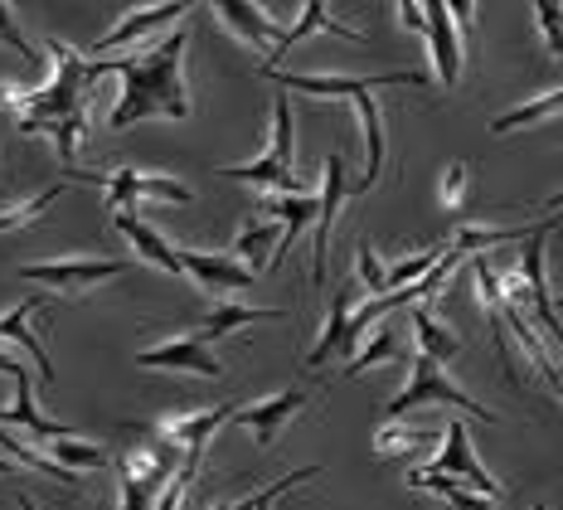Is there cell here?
Returning <instances> with one entry per match:
<instances>
[{
  "mask_svg": "<svg viewBox=\"0 0 563 510\" xmlns=\"http://www.w3.org/2000/svg\"><path fill=\"white\" fill-rule=\"evenodd\" d=\"M185 50H190V30L175 25L166 40H151L141 54H117L108 64H88L92 78L122 74V98L108 117L112 132L146 122V117H170L185 122L190 117V88H185Z\"/></svg>",
  "mask_w": 563,
  "mask_h": 510,
  "instance_id": "obj_1",
  "label": "cell"
},
{
  "mask_svg": "<svg viewBox=\"0 0 563 510\" xmlns=\"http://www.w3.org/2000/svg\"><path fill=\"white\" fill-rule=\"evenodd\" d=\"M49 54H54V78L34 93H20L10 108H20V132H44L58 117H78L88 112L84 108V83H92L88 74V58L68 44L49 40Z\"/></svg>",
  "mask_w": 563,
  "mask_h": 510,
  "instance_id": "obj_2",
  "label": "cell"
},
{
  "mask_svg": "<svg viewBox=\"0 0 563 510\" xmlns=\"http://www.w3.org/2000/svg\"><path fill=\"white\" fill-rule=\"evenodd\" d=\"M422 403H442V409H456V413H466V419L500 423V413H490L481 399H472L466 389H456V384H452V375H448V365L432 360V355H413V365H408V384H404V394H394L384 413H389V419H404V413L422 409Z\"/></svg>",
  "mask_w": 563,
  "mask_h": 510,
  "instance_id": "obj_3",
  "label": "cell"
},
{
  "mask_svg": "<svg viewBox=\"0 0 563 510\" xmlns=\"http://www.w3.org/2000/svg\"><path fill=\"white\" fill-rule=\"evenodd\" d=\"M267 83L287 93H307V98H360V93L374 88H428L432 74H418V68H404V74H369V78H350V74H287V68L263 64L257 68Z\"/></svg>",
  "mask_w": 563,
  "mask_h": 510,
  "instance_id": "obj_4",
  "label": "cell"
},
{
  "mask_svg": "<svg viewBox=\"0 0 563 510\" xmlns=\"http://www.w3.org/2000/svg\"><path fill=\"white\" fill-rule=\"evenodd\" d=\"M68 181H88L108 195V209H136V199H166V205H190V185H180L175 175H146V171H117V175H98V171H74Z\"/></svg>",
  "mask_w": 563,
  "mask_h": 510,
  "instance_id": "obj_5",
  "label": "cell"
},
{
  "mask_svg": "<svg viewBox=\"0 0 563 510\" xmlns=\"http://www.w3.org/2000/svg\"><path fill=\"white\" fill-rule=\"evenodd\" d=\"M126 268H132V258H54V263H25L20 278L54 287V292H68V296H88L98 282L122 278Z\"/></svg>",
  "mask_w": 563,
  "mask_h": 510,
  "instance_id": "obj_6",
  "label": "cell"
},
{
  "mask_svg": "<svg viewBox=\"0 0 563 510\" xmlns=\"http://www.w3.org/2000/svg\"><path fill=\"white\" fill-rule=\"evenodd\" d=\"M355 195V185L345 181V156L340 151H331L325 156V181H321V215H316V243H311V282L321 287L325 282V272H331V224H335V215H340V205Z\"/></svg>",
  "mask_w": 563,
  "mask_h": 510,
  "instance_id": "obj_7",
  "label": "cell"
},
{
  "mask_svg": "<svg viewBox=\"0 0 563 510\" xmlns=\"http://www.w3.org/2000/svg\"><path fill=\"white\" fill-rule=\"evenodd\" d=\"M190 6L195 0H156V6H141V10H126L117 25L102 34L92 50L98 54H112V50H126V44H136V40H156V30H166V25H180L185 15H190Z\"/></svg>",
  "mask_w": 563,
  "mask_h": 510,
  "instance_id": "obj_8",
  "label": "cell"
},
{
  "mask_svg": "<svg viewBox=\"0 0 563 510\" xmlns=\"http://www.w3.org/2000/svg\"><path fill=\"white\" fill-rule=\"evenodd\" d=\"M307 403H311V389L291 384V389H282V394H273V399H257V403H249V409H239V413H233V423L257 437V453H267V447L277 443V433L287 428V423L297 419Z\"/></svg>",
  "mask_w": 563,
  "mask_h": 510,
  "instance_id": "obj_9",
  "label": "cell"
},
{
  "mask_svg": "<svg viewBox=\"0 0 563 510\" xmlns=\"http://www.w3.org/2000/svg\"><path fill=\"white\" fill-rule=\"evenodd\" d=\"M136 365L141 370H170V375H195V379H219L224 365L209 355V340L199 336H175L166 346H151V350H136Z\"/></svg>",
  "mask_w": 563,
  "mask_h": 510,
  "instance_id": "obj_10",
  "label": "cell"
},
{
  "mask_svg": "<svg viewBox=\"0 0 563 510\" xmlns=\"http://www.w3.org/2000/svg\"><path fill=\"white\" fill-rule=\"evenodd\" d=\"M422 15H428V54H432V68H438V83L442 88H456L462 78V30L452 20V6L448 0H422Z\"/></svg>",
  "mask_w": 563,
  "mask_h": 510,
  "instance_id": "obj_11",
  "label": "cell"
},
{
  "mask_svg": "<svg viewBox=\"0 0 563 510\" xmlns=\"http://www.w3.org/2000/svg\"><path fill=\"white\" fill-rule=\"evenodd\" d=\"M233 403H219V409H195V413H166V419L151 423V433L175 443L180 453H205L209 437H214L224 423H233Z\"/></svg>",
  "mask_w": 563,
  "mask_h": 510,
  "instance_id": "obj_12",
  "label": "cell"
},
{
  "mask_svg": "<svg viewBox=\"0 0 563 510\" xmlns=\"http://www.w3.org/2000/svg\"><path fill=\"white\" fill-rule=\"evenodd\" d=\"M180 263H185V278L199 282L209 296L219 292H249L257 282V272L249 263H239L233 253H195V248H180Z\"/></svg>",
  "mask_w": 563,
  "mask_h": 510,
  "instance_id": "obj_13",
  "label": "cell"
},
{
  "mask_svg": "<svg viewBox=\"0 0 563 510\" xmlns=\"http://www.w3.org/2000/svg\"><path fill=\"white\" fill-rule=\"evenodd\" d=\"M112 229L126 234V243L136 248V258H146V263H156L161 272H170V278H185V263H180V248H175L166 234L156 229V224L136 219V209H112Z\"/></svg>",
  "mask_w": 563,
  "mask_h": 510,
  "instance_id": "obj_14",
  "label": "cell"
},
{
  "mask_svg": "<svg viewBox=\"0 0 563 510\" xmlns=\"http://www.w3.org/2000/svg\"><path fill=\"white\" fill-rule=\"evenodd\" d=\"M432 467H442V471H452V477H462L466 486H476L481 496H490V501H500V496H506V491H500V481L476 462L472 437H466V423H448V433H442V453H438V462H432Z\"/></svg>",
  "mask_w": 563,
  "mask_h": 510,
  "instance_id": "obj_15",
  "label": "cell"
},
{
  "mask_svg": "<svg viewBox=\"0 0 563 510\" xmlns=\"http://www.w3.org/2000/svg\"><path fill=\"white\" fill-rule=\"evenodd\" d=\"M209 6L219 10V20H224V25L239 34L243 44H253V50H263L267 58H273V50L282 44V30L273 15H267L263 6H257V0H209Z\"/></svg>",
  "mask_w": 563,
  "mask_h": 510,
  "instance_id": "obj_16",
  "label": "cell"
},
{
  "mask_svg": "<svg viewBox=\"0 0 563 510\" xmlns=\"http://www.w3.org/2000/svg\"><path fill=\"white\" fill-rule=\"evenodd\" d=\"M350 316H355V287L345 282V287H335V296H331V312H325L321 340H316L311 355H307V370H321L335 350L350 355Z\"/></svg>",
  "mask_w": 563,
  "mask_h": 510,
  "instance_id": "obj_17",
  "label": "cell"
},
{
  "mask_svg": "<svg viewBox=\"0 0 563 510\" xmlns=\"http://www.w3.org/2000/svg\"><path fill=\"white\" fill-rule=\"evenodd\" d=\"M263 209L282 219V243H277V258H273V268H277L282 258L297 248L301 234H307L311 224H316V215H321V195H273Z\"/></svg>",
  "mask_w": 563,
  "mask_h": 510,
  "instance_id": "obj_18",
  "label": "cell"
},
{
  "mask_svg": "<svg viewBox=\"0 0 563 510\" xmlns=\"http://www.w3.org/2000/svg\"><path fill=\"white\" fill-rule=\"evenodd\" d=\"M355 112H360V132H365V181H355V195H369L384 175V156H389L384 141L389 137H384V112H379V102H374V93H360Z\"/></svg>",
  "mask_w": 563,
  "mask_h": 510,
  "instance_id": "obj_19",
  "label": "cell"
},
{
  "mask_svg": "<svg viewBox=\"0 0 563 510\" xmlns=\"http://www.w3.org/2000/svg\"><path fill=\"white\" fill-rule=\"evenodd\" d=\"M311 34H335V40H365V30H355V25H340V20L331 15V10H325V0H307V6H301V20L297 25H291L287 34H282V44L273 50V58H267V64H282V54L291 50V44H301V40H311Z\"/></svg>",
  "mask_w": 563,
  "mask_h": 510,
  "instance_id": "obj_20",
  "label": "cell"
},
{
  "mask_svg": "<svg viewBox=\"0 0 563 510\" xmlns=\"http://www.w3.org/2000/svg\"><path fill=\"white\" fill-rule=\"evenodd\" d=\"M44 302H49V296H25V302H20L15 312H5V316H0V340H10V346H20V350H25L30 360L40 365V379H44V384H49V379H54V360H49V350L40 346V336H34V330H30V316L40 312Z\"/></svg>",
  "mask_w": 563,
  "mask_h": 510,
  "instance_id": "obj_21",
  "label": "cell"
},
{
  "mask_svg": "<svg viewBox=\"0 0 563 510\" xmlns=\"http://www.w3.org/2000/svg\"><path fill=\"white\" fill-rule=\"evenodd\" d=\"M408 326H413V340H418V355H432V360H442V365H452L456 355L466 350V340L456 336L452 326H442L438 316L428 312V306H408Z\"/></svg>",
  "mask_w": 563,
  "mask_h": 510,
  "instance_id": "obj_22",
  "label": "cell"
},
{
  "mask_svg": "<svg viewBox=\"0 0 563 510\" xmlns=\"http://www.w3.org/2000/svg\"><path fill=\"white\" fill-rule=\"evenodd\" d=\"M0 423H20V428L34 433V437H44V443H54V437H74V428H68V423H54V419H44V413L34 409L30 370L15 375V403H10V409H0Z\"/></svg>",
  "mask_w": 563,
  "mask_h": 510,
  "instance_id": "obj_23",
  "label": "cell"
},
{
  "mask_svg": "<svg viewBox=\"0 0 563 510\" xmlns=\"http://www.w3.org/2000/svg\"><path fill=\"white\" fill-rule=\"evenodd\" d=\"M277 243H282V219L277 215L253 219L249 229L233 239V258H239V263H249L257 278H263V272L273 268V258H277Z\"/></svg>",
  "mask_w": 563,
  "mask_h": 510,
  "instance_id": "obj_24",
  "label": "cell"
},
{
  "mask_svg": "<svg viewBox=\"0 0 563 510\" xmlns=\"http://www.w3.org/2000/svg\"><path fill=\"white\" fill-rule=\"evenodd\" d=\"M257 322H282L277 306H243V302H214L199 322V336L205 340H219L229 330H243V326H257Z\"/></svg>",
  "mask_w": 563,
  "mask_h": 510,
  "instance_id": "obj_25",
  "label": "cell"
},
{
  "mask_svg": "<svg viewBox=\"0 0 563 510\" xmlns=\"http://www.w3.org/2000/svg\"><path fill=\"white\" fill-rule=\"evenodd\" d=\"M432 447H438V433H432V428H408L404 419H389L379 433H374V453H379V457L432 453Z\"/></svg>",
  "mask_w": 563,
  "mask_h": 510,
  "instance_id": "obj_26",
  "label": "cell"
},
{
  "mask_svg": "<svg viewBox=\"0 0 563 510\" xmlns=\"http://www.w3.org/2000/svg\"><path fill=\"white\" fill-rule=\"evenodd\" d=\"M539 224H544V219H539ZM539 224H515V229H476V224H466V229H456L452 248H456V253H490V248H500V243H525Z\"/></svg>",
  "mask_w": 563,
  "mask_h": 510,
  "instance_id": "obj_27",
  "label": "cell"
},
{
  "mask_svg": "<svg viewBox=\"0 0 563 510\" xmlns=\"http://www.w3.org/2000/svg\"><path fill=\"white\" fill-rule=\"evenodd\" d=\"M398 350H404V336H398L389 322H379L369 330V346L355 350L345 360V375H365V370H374V365H384V360H398Z\"/></svg>",
  "mask_w": 563,
  "mask_h": 510,
  "instance_id": "obj_28",
  "label": "cell"
},
{
  "mask_svg": "<svg viewBox=\"0 0 563 510\" xmlns=\"http://www.w3.org/2000/svg\"><path fill=\"white\" fill-rule=\"evenodd\" d=\"M559 112H563V88L544 93V98H534V102H525V108L500 112L496 122H490V132L506 137V132H520V127H534V122H544V117H559Z\"/></svg>",
  "mask_w": 563,
  "mask_h": 510,
  "instance_id": "obj_29",
  "label": "cell"
},
{
  "mask_svg": "<svg viewBox=\"0 0 563 510\" xmlns=\"http://www.w3.org/2000/svg\"><path fill=\"white\" fill-rule=\"evenodd\" d=\"M44 453H49L58 467H68V471H98V467H108V447L84 443V437H54Z\"/></svg>",
  "mask_w": 563,
  "mask_h": 510,
  "instance_id": "obj_30",
  "label": "cell"
},
{
  "mask_svg": "<svg viewBox=\"0 0 563 510\" xmlns=\"http://www.w3.org/2000/svg\"><path fill=\"white\" fill-rule=\"evenodd\" d=\"M64 189H68V181H54L49 189H40V195H30V199H20V205L0 209V234H10V229H25V224L44 219V209H49L54 199L64 195Z\"/></svg>",
  "mask_w": 563,
  "mask_h": 510,
  "instance_id": "obj_31",
  "label": "cell"
},
{
  "mask_svg": "<svg viewBox=\"0 0 563 510\" xmlns=\"http://www.w3.org/2000/svg\"><path fill=\"white\" fill-rule=\"evenodd\" d=\"M117 491H122V510H156V501H161V486L126 471L122 462H117Z\"/></svg>",
  "mask_w": 563,
  "mask_h": 510,
  "instance_id": "obj_32",
  "label": "cell"
},
{
  "mask_svg": "<svg viewBox=\"0 0 563 510\" xmlns=\"http://www.w3.org/2000/svg\"><path fill=\"white\" fill-rule=\"evenodd\" d=\"M355 272H360V287H365L369 296H379V292H389V268L374 258V243L369 239H360L355 243Z\"/></svg>",
  "mask_w": 563,
  "mask_h": 510,
  "instance_id": "obj_33",
  "label": "cell"
},
{
  "mask_svg": "<svg viewBox=\"0 0 563 510\" xmlns=\"http://www.w3.org/2000/svg\"><path fill=\"white\" fill-rule=\"evenodd\" d=\"M0 44H5V50H15L25 64H44V54L34 50V44L25 40V30L15 25V10H10V0H0Z\"/></svg>",
  "mask_w": 563,
  "mask_h": 510,
  "instance_id": "obj_34",
  "label": "cell"
},
{
  "mask_svg": "<svg viewBox=\"0 0 563 510\" xmlns=\"http://www.w3.org/2000/svg\"><path fill=\"white\" fill-rule=\"evenodd\" d=\"M316 477V467H297V471H287L282 481H273V486H263V491H253V496H243V501H229V506H219V510H257L267 501V496H287L291 486H301V481H311Z\"/></svg>",
  "mask_w": 563,
  "mask_h": 510,
  "instance_id": "obj_35",
  "label": "cell"
},
{
  "mask_svg": "<svg viewBox=\"0 0 563 510\" xmlns=\"http://www.w3.org/2000/svg\"><path fill=\"white\" fill-rule=\"evenodd\" d=\"M84 122H88V112H78V117H58V122H49V127H44V132L54 137V147H58V161H64V165H74L78 137H84Z\"/></svg>",
  "mask_w": 563,
  "mask_h": 510,
  "instance_id": "obj_36",
  "label": "cell"
},
{
  "mask_svg": "<svg viewBox=\"0 0 563 510\" xmlns=\"http://www.w3.org/2000/svg\"><path fill=\"white\" fill-rule=\"evenodd\" d=\"M534 15H539V34H544L549 54L563 58V6L559 0H534Z\"/></svg>",
  "mask_w": 563,
  "mask_h": 510,
  "instance_id": "obj_37",
  "label": "cell"
},
{
  "mask_svg": "<svg viewBox=\"0 0 563 510\" xmlns=\"http://www.w3.org/2000/svg\"><path fill=\"white\" fill-rule=\"evenodd\" d=\"M466 175H472V171H466V161H452L448 171H442V189H438V195H442V205H448V209H462Z\"/></svg>",
  "mask_w": 563,
  "mask_h": 510,
  "instance_id": "obj_38",
  "label": "cell"
},
{
  "mask_svg": "<svg viewBox=\"0 0 563 510\" xmlns=\"http://www.w3.org/2000/svg\"><path fill=\"white\" fill-rule=\"evenodd\" d=\"M442 501H448L452 510H500L496 501H490V496H481V491H466V481H456L448 496H442Z\"/></svg>",
  "mask_w": 563,
  "mask_h": 510,
  "instance_id": "obj_39",
  "label": "cell"
},
{
  "mask_svg": "<svg viewBox=\"0 0 563 510\" xmlns=\"http://www.w3.org/2000/svg\"><path fill=\"white\" fill-rule=\"evenodd\" d=\"M448 6H452L456 30H462V44L472 50V40H476V0H448Z\"/></svg>",
  "mask_w": 563,
  "mask_h": 510,
  "instance_id": "obj_40",
  "label": "cell"
},
{
  "mask_svg": "<svg viewBox=\"0 0 563 510\" xmlns=\"http://www.w3.org/2000/svg\"><path fill=\"white\" fill-rule=\"evenodd\" d=\"M398 6V25L413 30V34H428V15H422V0H394Z\"/></svg>",
  "mask_w": 563,
  "mask_h": 510,
  "instance_id": "obj_41",
  "label": "cell"
},
{
  "mask_svg": "<svg viewBox=\"0 0 563 510\" xmlns=\"http://www.w3.org/2000/svg\"><path fill=\"white\" fill-rule=\"evenodd\" d=\"M20 370H25V365H20L15 355H5V350H0V375H5V379H15Z\"/></svg>",
  "mask_w": 563,
  "mask_h": 510,
  "instance_id": "obj_42",
  "label": "cell"
},
{
  "mask_svg": "<svg viewBox=\"0 0 563 510\" xmlns=\"http://www.w3.org/2000/svg\"><path fill=\"white\" fill-rule=\"evenodd\" d=\"M544 379H549V384H554V389H559V394H563V365H554V370H549Z\"/></svg>",
  "mask_w": 563,
  "mask_h": 510,
  "instance_id": "obj_43",
  "label": "cell"
},
{
  "mask_svg": "<svg viewBox=\"0 0 563 510\" xmlns=\"http://www.w3.org/2000/svg\"><path fill=\"white\" fill-rule=\"evenodd\" d=\"M544 209H549V215H554V209H563V189H559V195H549V199H544Z\"/></svg>",
  "mask_w": 563,
  "mask_h": 510,
  "instance_id": "obj_44",
  "label": "cell"
},
{
  "mask_svg": "<svg viewBox=\"0 0 563 510\" xmlns=\"http://www.w3.org/2000/svg\"><path fill=\"white\" fill-rule=\"evenodd\" d=\"M10 471H15V462H10V457H0V477H10Z\"/></svg>",
  "mask_w": 563,
  "mask_h": 510,
  "instance_id": "obj_45",
  "label": "cell"
},
{
  "mask_svg": "<svg viewBox=\"0 0 563 510\" xmlns=\"http://www.w3.org/2000/svg\"><path fill=\"white\" fill-rule=\"evenodd\" d=\"M20 510H40V506H34V501H30V496H20Z\"/></svg>",
  "mask_w": 563,
  "mask_h": 510,
  "instance_id": "obj_46",
  "label": "cell"
},
{
  "mask_svg": "<svg viewBox=\"0 0 563 510\" xmlns=\"http://www.w3.org/2000/svg\"><path fill=\"white\" fill-rule=\"evenodd\" d=\"M273 506H277V496H267V501H263V506H257V510H273Z\"/></svg>",
  "mask_w": 563,
  "mask_h": 510,
  "instance_id": "obj_47",
  "label": "cell"
},
{
  "mask_svg": "<svg viewBox=\"0 0 563 510\" xmlns=\"http://www.w3.org/2000/svg\"><path fill=\"white\" fill-rule=\"evenodd\" d=\"M534 510H544V506H534Z\"/></svg>",
  "mask_w": 563,
  "mask_h": 510,
  "instance_id": "obj_48",
  "label": "cell"
}]
</instances>
